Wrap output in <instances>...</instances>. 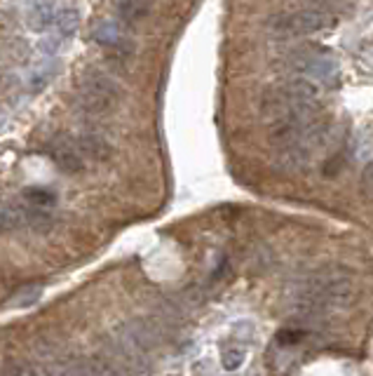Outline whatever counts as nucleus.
<instances>
[{
  "label": "nucleus",
  "mask_w": 373,
  "mask_h": 376,
  "mask_svg": "<svg viewBox=\"0 0 373 376\" xmlns=\"http://www.w3.org/2000/svg\"><path fill=\"white\" fill-rule=\"evenodd\" d=\"M357 296L359 289L355 275L341 266H327L303 280L293 294L291 308L305 320H327L348 311Z\"/></svg>",
  "instance_id": "nucleus-1"
},
{
  "label": "nucleus",
  "mask_w": 373,
  "mask_h": 376,
  "mask_svg": "<svg viewBox=\"0 0 373 376\" xmlns=\"http://www.w3.org/2000/svg\"><path fill=\"white\" fill-rule=\"evenodd\" d=\"M122 89L110 75L101 71H91L77 85V106L87 115H103L118 106Z\"/></svg>",
  "instance_id": "nucleus-2"
},
{
  "label": "nucleus",
  "mask_w": 373,
  "mask_h": 376,
  "mask_svg": "<svg viewBox=\"0 0 373 376\" xmlns=\"http://www.w3.org/2000/svg\"><path fill=\"white\" fill-rule=\"evenodd\" d=\"M331 15L322 8H305V10H296L286 12V15H277L270 19L267 29L279 38H301L310 36L315 31H322L324 26H329Z\"/></svg>",
  "instance_id": "nucleus-3"
},
{
  "label": "nucleus",
  "mask_w": 373,
  "mask_h": 376,
  "mask_svg": "<svg viewBox=\"0 0 373 376\" xmlns=\"http://www.w3.org/2000/svg\"><path fill=\"white\" fill-rule=\"evenodd\" d=\"M49 158H52V163L59 167L61 172L66 174H77L84 170V158L82 153L77 151V144L75 139H68V137H56L52 144H49Z\"/></svg>",
  "instance_id": "nucleus-4"
},
{
  "label": "nucleus",
  "mask_w": 373,
  "mask_h": 376,
  "mask_svg": "<svg viewBox=\"0 0 373 376\" xmlns=\"http://www.w3.org/2000/svg\"><path fill=\"white\" fill-rule=\"evenodd\" d=\"M54 17H56V8L52 0H33L26 10V24L35 33L47 31L54 24Z\"/></svg>",
  "instance_id": "nucleus-5"
},
{
  "label": "nucleus",
  "mask_w": 373,
  "mask_h": 376,
  "mask_svg": "<svg viewBox=\"0 0 373 376\" xmlns=\"http://www.w3.org/2000/svg\"><path fill=\"white\" fill-rule=\"evenodd\" d=\"M75 144H77V151L82 153L84 160H94V163H103V160L110 158V144L106 142L103 137L99 134H91V132H84V134H77L75 137Z\"/></svg>",
  "instance_id": "nucleus-6"
},
{
  "label": "nucleus",
  "mask_w": 373,
  "mask_h": 376,
  "mask_svg": "<svg viewBox=\"0 0 373 376\" xmlns=\"http://www.w3.org/2000/svg\"><path fill=\"white\" fill-rule=\"evenodd\" d=\"M308 75H312L315 80L324 82V85H334V82L338 80V75H341V71H338V64L331 57H322V54H317V57L310 61L308 68H305Z\"/></svg>",
  "instance_id": "nucleus-7"
},
{
  "label": "nucleus",
  "mask_w": 373,
  "mask_h": 376,
  "mask_svg": "<svg viewBox=\"0 0 373 376\" xmlns=\"http://www.w3.org/2000/svg\"><path fill=\"white\" fill-rule=\"evenodd\" d=\"M115 12L127 24H137L151 12V0H113Z\"/></svg>",
  "instance_id": "nucleus-8"
},
{
  "label": "nucleus",
  "mask_w": 373,
  "mask_h": 376,
  "mask_svg": "<svg viewBox=\"0 0 373 376\" xmlns=\"http://www.w3.org/2000/svg\"><path fill=\"white\" fill-rule=\"evenodd\" d=\"M21 198H24V203L33 205V207H40V210H49V207L56 205V193H52L49 188H40V186L24 188Z\"/></svg>",
  "instance_id": "nucleus-9"
},
{
  "label": "nucleus",
  "mask_w": 373,
  "mask_h": 376,
  "mask_svg": "<svg viewBox=\"0 0 373 376\" xmlns=\"http://www.w3.org/2000/svg\"><path fill=\"white\" fill-rule=\"evenodd\" d=\"M80 26V12L75 8H61L56 10L54 17V29L59 31V36H73Z\"/></svg>",
  "instance_id": "nucleus-10"
},
{
  "label": "nucleus",
  "mask_w": 373,
  "mask_h": 376,
  "mask_svg": "<svg viewBox=\"0 0 373 376\" xmlns=\"http://www.w3.org/2000/svg\"><path fill=\"white\" fill-rule=\"evenodd\" d=\"M40 296H42V287H40V284H31V287H24L17 296H14L12 306H17V308H28V306L38 303Z\"/></svg>",
  "instance_id": "nucleus-11"
},
{
  "label": "nucleus",
  "mask_w": 373,
  "mask_h": 376,
  "mask_svg": "<svg viewBox=\"0 0 373 376\" xmlns=\"http://www.w3.org/2000/svg\"><path fill=\"white\" fill-rule=\"evenodd\" d=\"M244 358H246V355H244L242 348L230 346V348H225V351L221 353V365H223V369H228V372H235V369L242 367Z\"/></svg>",
  "instance_id": "nucleus-12"
},
{
  "label": "nucleus",
  "mask_w": 373,
  "mask_h": 376,
  "mask_svg": "<svg viewBox=\"0 0 373 376\" xmlns=\"http://www.w3.org/2000/svg\"><path fill=\"white\" fill-rule=\"evenodd\" d=\"M0 376H42V372H38V369H33V367L21 365V362H10V365L3 367Z\"/></svg>",
  "instance_id": "nucleus-13"
},
{
  "label": "nucleus",
  "mask_w": 373,
  "mask_h": 376,
  "mask_svg": "<svg viewBox=\"0 0 373 376\" xmlns=\"http://www.w3.org/2000/svg\"><path fill=\"white\" fill-rule=\"evenodd\" d=\"M38 47H40V52H45V54H49V57H54V54L59 52V47H61V38L47 36V38L40 40Z\"/></svg>",
  "instance_id": "nucleus-14"
},
{
  "label": "nucleus",
  "mask_w": 373,
  "mask_h": 376,
  "mask_svg": "<svg viewBox=\"0 0 373 376\" xmlns=\"http://www.w3.org/2000/svg\"><path fill=\"white\" fill-rule=\"evenodd\" d=\"M315 5H320L322 10H327V8H331L334 3H341V0H312Z\"/></svg>",
  "instance_id": "nucleus-15"
}]
</instances>
